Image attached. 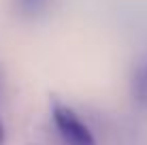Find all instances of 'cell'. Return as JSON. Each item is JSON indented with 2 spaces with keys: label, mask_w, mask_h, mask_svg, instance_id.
Masks as SVG:
<instances>
[{
  "label": "cell",
  "mask_w": 147,
  "mask_h": 145,
  "mask_svg": "<svg viewBox=\"0 0 147 145\" xmlns=\"http://www.w3.org/2000/svg\"><path fill=\"white\" fill-rule=\"evenodd\" d=\"M51 122L64 145H98L88 124L70 107L55 100L51 105Z\"/></svg>",
  "instance_id": "6da1fadb"
},
{
  "label": "cell",
  "mask_w": 147,
  "mask_h": 145,
  "mask_svg": "<svg viewBox=\"0 0 147 145\" xmlns=\"http://www.w3.org/2000/svg\"><path fill=\"white\" fill-rule=\"evenodd\" d=\"M130 92L136 105L147 111V56H143L134 64L130 75Z\"/></svg>",
  "instance_id": "7a4b0ae2"
},
{
  "label": "cell",
  "mask_w": 147,
  "mask_h": 145,
  "mask_svg": "<svg viewBox=\"0 0 147 145\" xmlns=\"http://www.w3.org/2000/svg\"><path fill=\"white\" fill-rule=\"evenodd\" d=\"M53 0H13V9L22 19H38L49 11Z\"/></svg>",
  "instance_id": "3957f363"
},
{
  "label": "cell",
  "mask_w": 147,
  "mask_h": 145,
  "mask_svg": "<svg viewBox=\"0 0 147 145\" xmlns=\"http://www.w3.org/2000/svg\"><path fill=\"white\" fill-rule=\"evenodd\" d=\"M0 145H4V124L0 122Z\"/></svg>",
  "instance_id": "277c9868"
},
{
  "label": "cell",
  "mask_w": 147,
  "mask_h": 145,
  "mask_svg": "<svg viewBox=\"0 0 147 145\" xmlns=\"http://www.w3.org/2000/svg\"><path fill=\"white\" fill-rule=\"evenodd\" d=\"M0 90H2V77H0Z\"/></svg>",
  "instance_id": "5b68a950"
}]
</instances>
